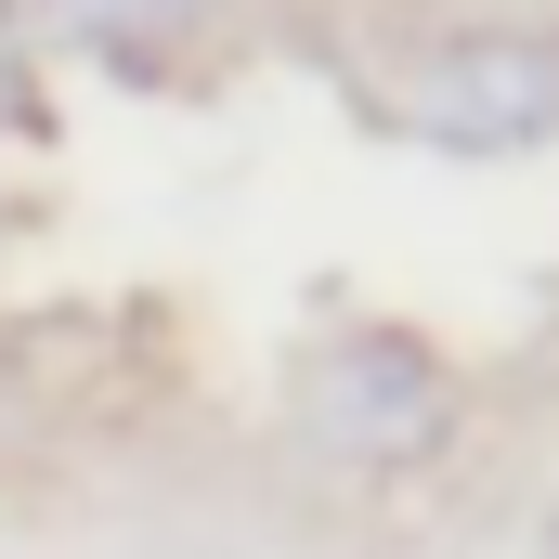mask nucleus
Instances as JSON below:
<instances>
[{
	"mask_svg": "<svg viewBox=\"0 0 559 559\" xmlns=\"http://www.w3.org/2000/svg\"><path fill=\"white\" fill-rule=\"evenodd\" d=\"M352 118L429 156H521L559 143V26H365L338 52Z\"/></svg>",
	"mask_w": 559,
	"mask_h": 559,
	"instance_id": "obj_1",
	"label": "nucleus"
},
{
	"mask_svg": "<svg viewBox=\"0 0 559 559\" xmlns=\"http://www.w3.org/2000/svg\"><path fill=\"white\" fill-rule=\"evenodd\" d=\"M13 79H26V52H13V13H0V118H13Z\"/></svg>",
	"mask_w": 559,
	"mask_h": 559,
	"instance_id": "obj_4",
	"label": "nucleus"
},
{
	"mask_svg": "<svg viewBox=\"0 0 559 559\" xmlns=\"http://www.w3.org/2000/svg\"><path fill=\"white\" fill-rule=\"evenodd\" d=\"M299 417H312L325 455H352V468H404V455H429V442L455 429V391H442V365H429L417 338L365 325V338H325V352H312Z\"/></svg>",
	"mask_w": 559,
	"mask_h": 559,
	"instance_id": "obj_2",
	"label": "nucleus"
},
{
	"mask_svg": "<svg viewBox=\"0 0 559 559\" xmlns=\"http://www.w3.org/2000/svg\"><path fill=\"white\" fill-rule=\"evenodd\" d=\"M52 39H79L105 66H156L182 39V0H52Z\"/></svg>",
	"mask_w": 559,
	"mask_h": 559,
	"instance_id": "obj_3",
	"label": "nucleus"
}]
</instances>
